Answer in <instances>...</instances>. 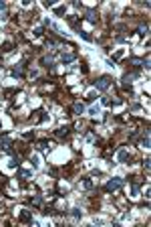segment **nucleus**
Returning <instances> with one entry per match:
<instances>
[{
    "instance_id": "412c9836",
    "label": "nucleus",
    "mask_w": 151,
    "mask_h": 227,
    "mask_svg": "<svg viewBox=\"0 0 151 227\" xmlns=\"http://www.w3.org/2000/svg\"><path fill=\"white\" fill-rule=\"evenodd\" d=\"M38 122H45V120H49V114H45V112H42V110H38Z\"/></svg>"
},
{
    "instance_id": "5701e85b",
    "label": "nucleus",
    "mask_w": 151,
    "mask_h": 227,
    "mask_svg": "<svg viewBox=\"0 0 151 227\" xmlns=\"http://www.w3.org/2000/svg\"><path fill=\"white\" fill-rule=\"evenodd\" d=\"M71 215L75 217V219H81V215H83V213H81V209H73V211H71Z\"/></svg>"
},
{
    "instance_id": "c756f323",
    "label": "nucleus",
    "mask_w": 151,
    "mask_h": 227,
    "mask_svg": "<svg viewBox=\"0 0 151 227\" xmlns=\"http://www.w3.org/2000/svg\"><path fill=\"white\" fill-rule=\"evenodd\" d=\"M149 162H151L149 158H145V160H143V168H145V170H149Z\"/></svg>"
},
{
    "instance_id": "ddd939ff",
    "label": "nucleus",
    "mask_w": 151,
    "mask_h": 227,
    "mask_svg": "<svg viewBox=\"0 0 151 227\" xmlns=\"http://www.w3.org/2000/svg\"><path fill=\"white\" fill-rule=\"evenodd\" d=\"M40 63L46 67V69H50V71H54V65H53V61H50V57H42L40 59Z\"/></svg>"
},
{
    "instance_id": "b1692460",
    "label": "nucleus",
    "mask_w": 151,
    "mask_h": 227,
    "mask_svg": "<svg viewBox=\"0 0 151 227\" xmlns=\"http://www.w3.org/2000/svg\"><path fill=\"white\" fill-rule=\"evenodd\" d=\"M22 138H24V140H32V138H34V132H24Z\"/></svg>"
},
{
    "instance_id": "cd10ccee",
    "label": "nucleus",
    "mask_w": 151,
    "mask_h": 227,
    "mask_svg": "<svg viewBox=\"0 0 151 227\" xmlns=\"http://www.w3.org/2000/svg\"><path fill=\"white\" fill-rule=\"evenodd\" d=\"M95 100H97V93H95V91H91L89 95H87V101H95Z\"/></svg>"
},
{
    "instance_id": "7ed1b4c3",
    "label": "nucleus",
    "mask_w": 151,
    "mask_h": 227,
    "mask_svg": "<svg viewBox=\"0 0 151 227\" xmlns=\"http://www.w3.org/2000/svg\"><path fill=\"white\" fill-rule=\"evenodd\" d=\"M141 73L139 71H127V73H123V77H121V81H123V85H129L133 79H137Z\"/></svg>"
},
{
    "instance_id": "9d476101",
    "label": "nucleus",
    "mask_w": 151,
    "mask_h": 227,
    "mask_svg": "<svg viewBox=\"0 0 151 227\" xmlns=\"http://www.w3.org/2000/svg\"><path fill=\"white\" fill-rule=\"evenodd\" d=\"M139 146L141 148H149V130H145V134H143V138H141Z\"/></svg>"
},
{
    "instance_id": "393cba45",
    "label": "nucleus",
    "mask_w": 151,
    "mask_h": 227,
    "mask_svg": "<svg viewBox=\"0 0 151 227\" xmlns=\"http://www.w3.org/2000/svg\"><path fill=\"white\" fill-rule=\"evenodd\" d=\"M103 106H111V104H113V101H111V97H107V95H103Z\"/></svg>"
},
{
    "instance_id": "6ab92c4d",
    "label": "nucleus",
    "mask_w": 151,
    "mask_h": 227,
    "mask_svg": "<svg viewBox=\"0 0 151 227\" xmlns=\"http://www.w3.org/2000/svg\"><path fill=\"white\" fill-rule=\"evenodd\" d=\"M77 33H79V35H81V37H83V39H85V41H89V43H91V41H93V37H91V35H89V33H87V31H81V28H79V31H77Z\"/></svg>"
},
{
    "instance_id": "20e7f679",
    "label": "nucleus",
    "mask_w": 151,
    "mask_h": 227,
    "mask_svg": "<svg viewBox=\"0 0 151 227\" xmlns=\"http://www.w3.org/2000/svg\"><path fill=\"white\" fill-rule=\"evenodd\" d=\"M18 221H22V223H32V211H28V209H22L18 215Z\"/></svg>"
},
{
    "instance_id": "a878e982",
    "label": "nucleus",
    "mask_w": 151,
    "mask_h": 227,
    "mask_svg": "<svg viewBox=\"0 0 151 227\" xmlns=\"http://www.w3.org/2000/svg\"><path fill=\"white\" fill-rule=\"evenodd\" d=\"M54 12H57V14H64L67 8H64V6H57V8H54Z\"/></svg>"
},
{
    "instance_id": "f257e3e1",
    "label": "nucleus",
    "mask_w": 151,
    "mask_h": 227,
    "mask_svg": "<svg viewBox=\"0 0 151 227\" xmlns=\"http://www.w3.org/2000/svg\"><path fill=\"white\" fill-rule=\"evenodd\" d=\"M123 185H125V178H119V177H117V178H111V181L107 183L105 187H103V191H105V193H113V191L121 189Z\"/></svg>"
},
{
    "instance_id": "7c9ffc66",
    "label": "nucleus",
    "mask_w": 151,
    "mask_h": 227,
    "mask_svg": "<svg viewBox=\"0 0 151 227\" xmlns=\"http://www.w3.org/2000/svg\"><path fill=\"white\" fill-rule=\"evenodd\" d=\"M89 114H91V116H97V114H99V108H91Z\"/></svg>"
},
{
    "instance_id": "4be33fe9",
    "label": "nucleus",
    "mask_w": 151,
    "mask_h": 227,
    "mask_svg": "<svg viewBox=\"0 0 151 227\" xmlns=\"http://www.w3.org/2000/svg\"><path fill=\"white\" fill-rule=\"evenodd\" d=\"M32 35H34V37H42V35H45V28H42V27H36V28L32 31Z\"/></svg>"
},
{
    "instance_id": "4468645a",
    "label": "nucleus",
    "mask_w": 151,
    "mask_h": 227,
    "mask_svg": "<svg viewBox=\"0 0 151 227\" xmlns=\"http://www.w3.org/2000/svg\"><path fill=\"white\" fill-rule=\"evenodd\" d=\"M14 49V45H12L10 41H6V43H2V47H0V51H2V53H10V51Z\"/></svg>"
},
{
    "instance_id": "aec40b11",
    "label": "nucleus",
    "mask_w": 151,
    "mask_h": 227,
    "mask_svg": "<svg viewBox=\"0 0 151 227\" xmlns=\"http://www.w3.org/2000/svg\"><path fill=\"white\" fill-rule=\"evenodd\" d=\"M137 33H139L141 37H145V35L149 33V27H147V24H141V27H139V31H137Z\"/></svg>"
},
{
    "instance_id": "f3484780",
    "label": "nucleus",
    "mask_w": 151,
    "mask_h": 227,
    "mask_svg": "<svg viewBox=\"0 0 151 227\" xmlns=\"http://www.w3.org/2000/svg\"><path fill=\"white\" fill-rule=\"evenodd\" d=\"M68 23L73 24V28H75V31H79V16H68Z\"/></svg>"
},
{
    "instance_id": "0eeeda50",
    "label": "nucleus",
    "mask_w": 151,
    "mask_h": 227,
    "mask_svg": "<svg viewBox=\"0 0 151 227\" xmlns=\"http://www.w3.org/2000/svg\"><path fill=\"white\" fill-rule=\"evenodd\" d=\"M85 18H87L89 23L97 24V12H95V10H87V14H85Z\"/></svg>"
},
{
    "instance_id": "2eb2a0df",
    "label": "nucleus",
    "mask_w": 151,
    "mask_h": 227,
    "mask_svg": "<svg viewBox=\"0 0 151 227\" xmlns=\"http://www.w3.org/2000/svg\"><path fill=\"white\" fill-rule=\"evenodd\" d=\"M32 177V170H18V178L20 181H26V178Z\"/></svg>"
},
{
    "instance_id": "c85d7f7f",
    "label": "nucleus",
    "mask_w": 151,
    "mask_h": 227,
    "mask_svg": "<svg viewBox=\"0 0 151 227\" xmlns=\"http://www.w3.org/2000/svg\"><path fill=\"white\" fill-rule=\"evenodd\" d=\"M131 195H139V185H133L131 187Z\"/></svg>"
},
{
    "instance_id": "423d86ee",
    "label": "nucleus",
    "mask_w": 151,
    "mask_h": 227,
    "mask_svg": "<svg viewBox=\"0 0 151 227\" xmlns=\"http://www.w3.org/2000/svg\"><path fill=\"white\" fill-rule=\"evenodd\" d=\"M75 59H77V53H63L60 61H63V63H73Z\"/></svg>"
},
{
    "instance_id": "39448f33",
    "label": "nucleus",
    "mask_w": 151,
    "mask_h": 227,
    "mask_svg": "<svg viewBox=\"0 0 151 227\" xmlns=\"http://www.w3.org/2000/svg\"><path fill=\"white\" fill-rule=\"evenodd\" d=\"M54 134H57V138H60V140H63V138H68V134H71V128H68V126H60L59 130L54 132Z\"/></svg>"
},
{
    "instance_id": "2f4dec72",
    "label": "nucleus",
    "mask_w": 151,
    "mask_h": 227,
    "mask_svg": "<svg viewBox=\"0 0 151 227\" xmlns=\"http://www.w3.org/2000/svg\"><path fill=\"white\" fill-rule=\"evenodd\" d=\"M115 39H117L119 43H123V41H125V39H127V37H125V35H117V37H115Z\"/></svg>"
},
{
    "instance_id": "6e6552de",
    "label": "nucleus",
    "mask_w": 151,
    "mask_h": 227,
    "mask_svg": "<svg viewBox=\"0 0 151 227\" xmlns=\"http://www.w3.org/2000/svg\"><path fill=\"white\" fill-rule=\"evenodd\" d=\"M73 112L75 114H85V104H81V101H77V104H73Z\"/></svg>"
},
{
    "instance_id": "dca6fc26",
    "label": "nucleus",
    "mask_w": 151,
    "mask_h": 227,
    "mask_svg": "<svg viewBox=\"0 0 151 227\" xmlns=\"http://www.w3.org/2000/svg\"><path fill=\"white\" fill-rule=\"evenodd\" d=\"M28 203L32 205V207H38V205H42V197L36 195V197H32V199H28Z\"/></svg>"
},
{
    "instance_id": "473e14b6",
    "label": "nucleus",
    "mask_w": 151,
    "mask_h": 227,
    "mask_svg": "<svg viewBox=\"0 0 151 227\" xmlns=\"http://www.w3.org/2000/svg\"><path fill=\"white\" fill-rule=\"evenodd\" d=\"M2 10H6V4H4V2H0V12H2Z\"/></svg>"
},
{
    "instance_id": "f8f14e48",
    "label": "nucleus",
    "mask_w": 151,
    "mask_h": 227,
    "mask_svg": "<svg viewBox=\"0 0 151 227\" xmlns=\"http://www.w3.org/2000/svg\"><path fill=\"white\" fill-rule=\"evenodd\" d=\"M129 158H131V156H129L127 150H119V154H117V160H119V162H127Z\"/></svg>"
},
{
    "instance_id": "f03ea898",
    "label": "nucleus",
    "mask_w": 151,
    "mask_h": 227,
    "mask_svg": "<svg viewBox=\"0 0 151 227\" xmlns=\"http://www.w3.org/2000/svg\"><path fill=\"white\" fill-rule=\"evenodd\" d=\"M111 81H113V79H111L109 75H101V77H99L97 81H95V87H97L99 91H105V89H109Z\"/></svg>"
},
{
    "instance_id": "bb28decb",
    "label": "nucleus",
    "mask_w": 151,
    "mask_h": 227,
    "mask_svg": "<svg viewBox=\"0 0 151 227\" xmlns=\"http://www.w3.org/2000/svg\"><path fill=\"white\" fill-rule=\"evenodd\" d=\"M30 162H32V168L38 166V156H30Z\"/></svg>"
},
{
    "instance_id": "9b49d317",
    "label": "nucleus",
    "mask_w": 151,
    "mask_h": 227,
    "mask_svg": "<svg viewBox=\"0 0 151 227\" xmlns=\"http://www.w3.org/2000/svg\"><path fill=\"white\" fill-rule=\"evenodd\" d=\"M20 166V158L18 156H12L10 160H8V168H18Z\"/></svg>"
},
{
    "instance_id": "a211bd4d",
    "label": "nucleus",
    "mask_w": 151,
    "mask_h": 227,
    "mask_svg": "<svg viewBox=\"0 0 151 227\" xmlns=\"http://www.w3.org/2000/svg\"><path fill=\"white\" fill-rule=\"evenodd\" d=\"M81 187H83V189H93V183H91V178H87V177H85L83 178V183H81Z\"/></svg>"
},
{
    "instance_id": "1a4fd4ad",
    "label": "nucleus",
    "mask_w": 151,
    "mask_h": 227,
    "mask_svg": "<svg viewBox=\"0 0 151 227\" xmlns=\"http://www.w3.org/2000/svg\"><path fill=\"white\" fill-rule=\"evenodd\" d=\"M36 148H40V150H46V148H50V142H49L46 138H40V140L36 142Z\"/></svg>"
}]
</instances>
